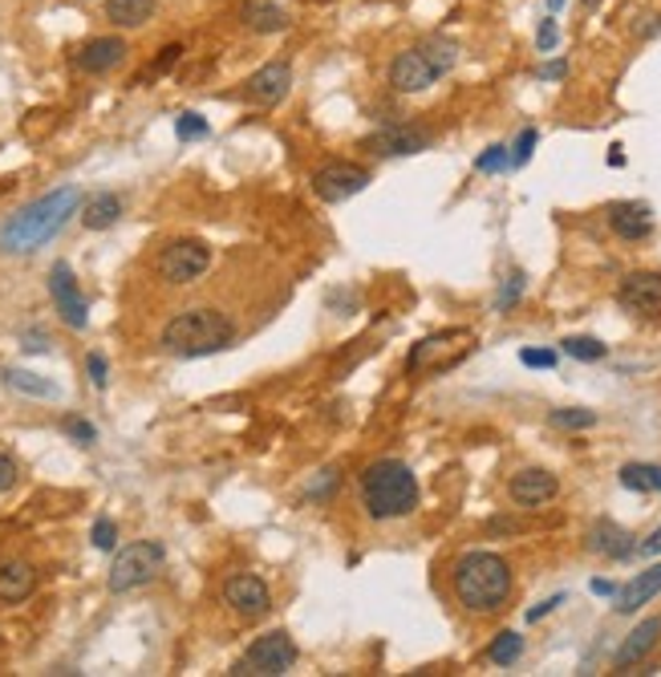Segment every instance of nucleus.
<instances>
[{
  "instance_id": "f257e3e1",
  "label": "nucleus",
  "mask_w": 661,
  "mask_h": 677,
  "mask_svg": "<svg viewBox=\"0 0 661 677\" xmlns=\"http://www.w3.org/2000/svg\"><path fill=\"white\" fill-rule=\"evenodd\" d=\"M450 589H455V601L471 617H495L512 601L516 577H512V564L500 552H467V556L455 560Z\"/></svg>"
},
{
  "instance_id": "f03ea898",
  "label": "nucleus",
  "mask_w": 661,
  "mask_h": 677,
  "mask_svg": "<svg viewBox=\"0 0 661 677\" xmlns=\"http://www.w3.org/2000/svg\"><path fill=\"white\" fill-rule=\"evenodd\" d=\"M77 207H82L77 188H58V191H49V195H41V200L29 203V207H21V211L0 228V252H9V256H29V252H37V247L49 244V240L70 223V216Z\"/></svg>"
},
{
  "instance_id": "7ed1b4c3",
  "label": "nucleus",
  "mask_w": 661,
  "mask_h": 677,
  "mask_svg": "<svg viewBox=\"0 0 661 677\" xmlns=\"http://www.w3.org/2000/svg\"><path fill=\"white\" fill-rule=\"evenodd\" d=\"M358 495L365 516L377 519V523L406 519L418 507V475L402 459H377L361 471Z\"/></svg>"
},
{
  "instance_id": "20e7f679",
  "label": "nucleus",
  "mask_w": 661,
  "mask_h": 677,
  "mask_svg": "<svg viewBox=\"0 0 661 677\" xmlns=\"http://www.w3.org/2000/svg\"><path fill=\"white\" fill-rule=\"evenodd\" d=\"M158 341L171 358H207L236 341V325L219 309H183L179 317L163 325Z\"/></svg>"
},
{
  "instance_id": "39448f33",
  "label": "nucleus",
  "mask_w": 661,
  "mask_h": 677,
  "mask_svg": "<svg viewBox=\"0 0 661 677\" xmlns=\"http://www.w3.org/2000/svg\"><path fill=\"white\" fill-rule=\"evenodd\" d=\"M455 61H459V45L450 41V37H426L422 45H410V49H402L398 58L389 61L386 77L398 94H422L443 73L455 70Z\"/></svg>"
},
{
  "instance_id": "423d86ee",
  "label": "nucleus",
  "mask_w": 661,
  "mask_h": 677,
  "mask_svg": "<svg viewBox=\"0 0 661 677\" xmlns=\"http://www.w3.org/2000/svg\"><path fill=\"white\" fill-rule=\"evenodd\" d=\"M297 665V641L285 633V629H273V633L256 637L240 662L231 665L236 677H280Z\"/></svg>"
},
{
  "instance_id": "0eeeda50",
  "label": "nucleus",
  "mask_w": 661,
  "mask_h": 677,
  "mask_svg": "<svg viewBox=\"0 0 661 677\" xmlns=\"http://www.w3.org/2000/svg\"><path fill=\"white\" fill-rule=\"evenodd\" d=\"M167 564V552L155 540H139V544H127L118 552L115 564H110V592H134L151 584V580L163 572Z\"/></svg>"
},
{
  "instance_id": "6e6552de",
  "label": "nucleus",
  "mask_w": 661,
  "mask_h": 677,
  "mask_svg": "<svg viewBox=\"0 0 661 677\" xmlns=\"http://www.w3.org/2000/svg\"><path fill=\"white\" fill-rule=\"evenodd\" d=\"M471 329H443V333H431V337H422L414 349H410V358H406V370L418 374V370H450V365H459L467 353H471Z\"/></svg>"
},
{
  "instance_id": "1a4fd4ad",
  "label": "nucleus",
  "mask_w": 661,
  "mask_h": 677,
  "mask_svg": "<svg viewBox=\"0 0 661 677\" xmlns=\"http://www.w3.org/2000/svg\"><path fill=\"white\" fill-rule=\"evenodd\" d=\"M158 276L167 285H195L207 268H212V247L203 240H175L158 252Z\"/></svg>"
},
{
  "instance_id": "9d476101",
  "label": "nucleus",
  "mask_w": 661,
  "mask_h": 677,
  "mask_svg": "<svg viewBox=\"0 0 661 677\" xmlns=\"http://www.w3.org/2000/svg\"><path fill=\"white\" fill-rule=\"evenodd\" d=\"M224 605H228L240 620L256 625V620H264L273 613V592H268V584H264L256 572H231V577L224 580Z\"/></svg>"
},
{
  "instance_id": "9b49d317",
  "label": "nucleus",
  "mask_w": 661,
  "mask_h": 677,
  "mask_svg": "<svg viewBox=\"0 0 661 677\" xmlns=\"http://www.w3.org/2000/svg\"><path fill=\"white\" fill-rule=\"evenodd\" d=\"M309 183H313L316 200L346 203V200H353V195H361V191L370 188V171H365V167H358V162L333 159V162H325V167H316Z\"/></svg>"
},
{
  "instance_id": "f8f14e48",
  "label": "nucleus",
  "mask_w": 661,
  "mask_h": 677,
  "mask_svg": "<svg viewBox=\"0 0 661 677\" xmlns=\"http://www.w3.org/2000/svg\"><path fill=\"white\" fill-rule=\"evenodd\" d=\"M49 297H53L61 321H65L70 329H86L89 304H86V297H82V289H77V276H73V268L65 259H58V264L49 268Z\"/></svg>"
},
{
  "instance_id": "ddd939ff",
  "label": "nucleus",
  "mask_w": 661,
  "mask_h": 677,
  "mask_svg": "<svg viewBox=\"0 0 661 677\" xmlns=\"http://www.w3.org/2000/svg\"><path fill=\"white\" fill-rule=\"evenodd\" d=\"M617 304L641 321L661 317V273H629L617 285Z\"/></svg>"
},
{
  "instance_id": "4468645a",
  "label": "nucleus",
  "mask_w": 661,
  "mask_h": 677,
  "mask_svg": "<svg viewBox=\"0 0 661 677\" xmlns=\"http://www.w3.org/2000/svg\"><path fill=\"white\" fill-rule=\"evenodd\" d=\"M507 495H512L516 507L536 511V507L552 504L561 495V479L552 475V471H544V467H524V471H516V475L507 479Z\"/></svg>"
},
{
  "instance_id": "2eb2a0df",
  "label": "nucleus",
  "mask_w": 661,
  "mask_h": 677,
  "mask_svg": "<svg viewBox=\"0 0 661 677\" xmlns=\"http://www.w3.org/2000/svg\"><path fill=\"white\" fill-rule=\"evenodd\" d=\"M434 143L431 130L422 126H382L377 134L365 138V150L370 155H382V159H406V155H418V150H426Z\"/></svg>"
},
{
  "instance_id": "dca6fc26",
  "label": "nucleus",
  "mask_w": 661,
  "mask_h": 677,
  "mask_svg": "<svg viewBox=\"0 0 661 677\" xmlns=\"http://www.w3.org/2000/svg\"><path fill=\"white\" fill-rule=\"evenodd\" d=\"M288 89H292V65L288 61H268V65H260L252 77L244 82V98L252 106H280L288 98Z\"/></svg>"
},
{
  "instance_id": "f3484780",
  "label": "nucleus",
  "mask_w": 661,
  "mask_h": 677,
  "mask_svg": "<svg viewBox=\"0 0 661 677\" xmlns=\"http://www.w3.org/2000/svg\"><path fill=\"white\" fill-rule=\"evenodd\" d=\"M585 548L592 556H604V560H629L633 552H637V540L621 523H613V519H597L589 528V535H585Z\"/></svg>"
},
{
  "instance_id": "a211bd4d",
  "label": "nucleus",
  "mask_w": 661,
  "mask_h": 677,
  "mask_svg": "<svg viewBox=\"0 0 661 677\" xmlns=\"http://www.w3.org/2000/svg\"><path fill=\"white\" fill-rule=\"evenodd\" d=\"M127 53L130 49L122 37H94V41H86L73 53V65L82 73H110L127 61Z\"/></svg>"
},
{
  "instance_id": "6ab92c4d",
  "label": "nucleus",
  "mask_w": 661,
  "mask_h": 677,
  "mask_svg": "<svg viewBox=\"0 0 661 677\" xmlns=\"http://www.w3.org/2000/svg\"><path fill=\"white\" fill-rule=\"evenodd\" d=\"M609 228L617 231L621 240H629V244L649 240V235H653V207L637 200L613 203V207H609Z\"/></svg>"
},
{
  "instance_id": "aec40b11",
  "label": "nucleus",
  "mask_w": 661,
  "mask_h": 677,
  "mask_svg": "<svg viewBox=\"0 0 661 677\" xmlns=\"http://www.w3.org/2000/svg\"><path fill=\"white\" fill-rule=\"evenodd\" d=\"M658 641H661V617H649V620H641L637 629H633L625 641H621V649H617V657H613V665H617V674H629L633 665H641L658 649Z\"/></svg>"
},
{
  "instance_id": "412c9836",
  "label": "nucleus",
  "mask_w": 661,
  "mask_h": 677,
  "mask_svg": "<svg viewBox=\"0 0 661 677\" xmlns=\"http://www.w3.org/2000/svg\"><path fill=\"white\" fill-rule=\"evenodd\" d=\"M653 596H661V564H653V568H646V572H637L625 589L613 592V613L629 617V613H637L641 605H649Z\"/></svg>"
},
{
  "instance_id": "4be33fe9",
  "label": "nucleus",
  "mask_w": 661,
  "mask_h": 677,
  "mask_svg": "<svg viewBox=\"0 0 661 677\" xmlns=\"http://www.w3.org/2000/svg\"><path fill=\"white\" fill-rule=\"evenodd\" d=\"M37 589V568L29 560H0V605H21Z\"/></svg>"
},
{
  "instance_id": "5701e85b",
  "label": "nucleus",
  "mask_w": 661,
  "mask_h": 677,
  "mask_svg": "<svg viewBox=\"0 0 661 677\" xmlns=\"http://www.w3.org/2000/svg\"><path fill=\"white\" fill-rule=\"evenodd\" d=\"M240 16L252 33H280L288 29V13L276 4V0H244L240 4Z\"/></svg>"
},
{
  "instance_id": "b1692460",
  "label": "nucleus",
  "mask_w": 661,
  "mask_h": 677,
  "mask_svg": "<svg viewBox=\"0 0 661 677\" xmlns=\"http://www.w3.org/2000/svg\"><path fill=\"white\" fill-rule=\"evenodd\" d=\"M155 9L158 0H106V21L118 29H143Z\"/></svg>"
},
{
  "instance_id": "393cba45",
  "label": "nucleus",
  "mask_w": 661,
  "mask_h": 677,
  "mask_svg": "<svg viewBox=\"0 0 661 677\" xmlns=\"http://www.w3.org/2000/svg\"><path fill=\"white\" fill-rule=\"evenodd\" d=\"M118 219H122V200H118V195H94V200L82 207V223H86L89 231L115 228Z\"/></svg>"
},
{
  "instance_id": "a878e982",
  "label": "nucleus",
  "mask_w": 661,
  "mask_h": 677,
  "mask_svg": "<svg viewBox=\"0 0 661 677\" xmlns=\"http://www.w3.org/2000/svg\"><path fill=\"white\" fill-rule=\"evenodd\" d=\"M621 487L661 491V467H653V462H625L621 467Z\"/></svg>"
},
{
  "instance_id": "bb28decb",
  "label": "nucleus",
  "mask_w": 661,
  "mask_h": 677,
  "mask_svg": "<svg viewBox=\"0 0 661 677\" xmlns=\"http://www.w3.org/2000/svg\"><path fill=\"white\" fill-rule=\"evenodd\" d=\"M519 653H524V637L512 633V629H504V633L488 645V662L491 665H516Z\"/></svg>"
},
{
  "instance_id": "cd10ccee",
  "label": "nucleus",
  "mask_w": 661,
  "mask_h": 677,
  "mask_svg": "<svg viewBox=\"0 0 661 677\" xmlns=\"http://www.w3.org/2000/svg\"><path fill=\"white\" fill-rule=\"evenodd\" d=\"M4 382L13 389H21V394H33V398H53L58 394L53 382H45V377L29 374V370H4Z\"/></svg>"
},
{
  "instance_id": "c85d7f7f",
  "label": "nucleus",
  "mask_w": 661,
  "mask_h": 677,
  "mask_svg": "<svg viewBox=\"0 0 661 677\" xmlns=\"http://www.w3.org/2000/svg\"><path fill=\"white\" fill-rule=\"evenodd\" d=\"M548 422L556 426V431H589L597 426V410H585V406H568V410H552Z\"/></svg>"
},
{
  "instance_id": "c756f323",
  "label": "nucleus",
  "mask_w": 661,
  "mask_h": 677,
  "mask_svg": "<svg viewBox=\"0 0 661 677\" xmlns=\"http://www.w3.org/2000/svg\"><path fill=\"white\" fill-rule=\"evenodd\" d=\"M561 346H564V353L576 361H601L604 353H609V346L597 341V337H564Z\"/></svg>"
},
{
  "instance_id": "7c9ffc66",
  "label": "nucleus",
  "mask_w": 661,
  "mask_h": 677,
  "mask_svg": "<svg viewBox=\"0 0 661 677\" xmlns=\"http://www.w3.org/2000/svg\"><path fill=\"white\" fill-rule=\"evenodd\" d=\"M507 167H512V150H507V146H500V143L488 146V150L474 159V171H483V174L507 171Z\"/></svg>"
},
{
  "instance_id": "2f4dec72",
  "label": "nucleus",
  "mask_w": 661,
  "mask_h": 677,
  "mask_svg": "<svg viewBox=\"0 0 661 677\" xmlns=\"http://www.w3.org/2000/svg\"><path fill=\"white\" fill-rule=\"evenodd\" d=\"M524 289H528V276L524 273H512L504 280V289H500V297H495V309L500 313H507V309H516V301L524 297Z\"/></svg>"
},
{
  "instance_id": "473e14b6",
  "label": "nucleus",
  "mask_w": 661,
  "mask_h": 677,
  "mask_svg": "<svg viewBox=\"0 0 661 677\" xmlns=\"http://www.w3.org/2000/svg\"><path fill=\"white\" fill-rule=\"evenodd\" d=\"M175 134H179L183 143H191V138H203V134H207V122H203V114L188 110V114L175 118Z\"/></svg>"
},
{
  "instance_id": "72a5a7b5",
  "label": "nucleus",
  "mask_w": 661,
  "mask_h": 677,
  "mask_svg": "<svg viewBox=\"0 0 661 677\" xmlns=\"http://www.w3.org/2000/svg\"><path fill=\"white\" fill-rule=\"evenodd\" d=\"M536 143H540V134H536V130L528 126V130H524V134H519V138H516V146H507V150H512V167H524V162L532 159Z\"/></svg>"
},
{
  "instance_id": "f704fd0d",
  "label": "nucleus",
  "mask_w": 661,
  "mask_h": 677,
  "mask_svg": "<svg viewBox=\"0 0 661 677\" xmlns=\"http://www.w3.org/2000/svg\"><path fill=\"white\" fill-rule=\"evenodd\" d=\"M519 361L528 370H552L556 365V349H519Z\"/></svg>"
},
{
  "instance_id": "c9c22d12",
  "label": "nucleus",
  "mask_w": 661,
  "mask_h": 677,
  "mask_svg": "<svg viewBox=\"0 0 661 677\" xmlns=\"http://www.w3.org/2000/svg\"><path fill=\"white\" fill-rule=\"evenodd\" d=\"M118 544V528H115V519H98L94 523V548L101 552H110Z\"/></svg>"
},
{
  "instance_id": "e433bc0d",
  "label": "nucleus",
  "mask_w": 661,
  "mask_h": 677,
  "mask_svg": "<svg viewBox=\"0 0 661 677\" xmlns=\"http://www.w3.org/2000/svg\"><path fill=\"white\" fill-rule=\"evenodd\" d=\"M556 41H561V29H556V21L548 16V21H540V33H536V45H540V53H552V49H556Z\"/></svg>"
},
{
  "instance_id": "4c0bfd02",
  "label": "nucleus",
  "mask_w": 661,
  "mask_h": 677,
  "mask_svg": "<svg viewBox=\"0 0 661 677\" xmlns=\"http://www.w3.org/2000/svg\"><path fill=\"white\" fill-rule=\"evenodd\" d=\"M89 382H94V386L98 389H106V382H110V365H106V358H101V353H89Z\"/></svg>"
},
{
  "instance_id": "58836bf2",
  "label": "nucleus",
  "mask_w": 661,
  "mask_h": 677,
  "mask_svg": "<svg viewBox=\"0 0 661 677\" xmlns=\"http://www.w3.org/2000/svg\"><path fill=\"white\" fill-rule=\"evenodd\" d=\"M65 434H70V438H77V443H94V438H98V431H94V426H89V422H82V419H65Z\"/></svg>"
},
{
  "instance_id": "ea45409f",
  "label": "nucleus",
  "mask_w": 661,
  "mask_h": 677,
  "mask_svg": "<svg viewBox=\"0 0 661 677\" xmlns=\"http://www.w3.org/2000/svg\"><path fill=\"white\" fill-rule=\"evenodd\" d=\"M16 479H21V471H16V462L9 459V455H0V495H4V491H13V487H16Z\"/></svg>"
},
{
  "instance_id": "a19ab883",
  "label": "nucleus",
  "mask_w": 661,
  "mask_h": 677,
  "mask_svg": "<svg viewBox=\"0 0 661 677\" xmlns=\"http://www.w3.org/2000/svg\"><path fill=\"white\" fill-rule=\"evenodd\" d=\"M179 53H183V45H167V49H163V58L155 61V73H163L167 65H175V61H179Z\"/></svg>"
},
{
  "instance_id": "79ce46f5",
  "label": "nucleus",
  "mask_w": 661,
  "mask_h": 677,
  "mask_svg": "<svg viewBox=\"0 0 661 677\" xmlns=\"http://www.w3.org/2000/svg\"><path fill=\"white\" fill-rule=\"evenodd\" d=\"M568 73V65L564 61H548V65H540V73L536 77H544V82H556V77H564Z\"/></svg>"
},
{
  "instance_id": "37998d69",
  "label": "nucleus",
  "mask_w": 661,
  "mask_h": 677,
  "mask_svg": "<svg viewBox=\"0 0 661 677\" xmlns=\"http://www.w3.org/2000/svg\"><path fill=\"white\" fill-rule=\"evenodd\" d=\"M637 552H641V556H661V528L649 535V540H641V544H637Z\"/></svg>"
},
{
  "instance_id": "c03bdc74",
  "label": "nucleus",
  "mask_w": 661,
  "mask_h": 677,
  "mask_svg": "<svg viewBox=\"0 0 661 677\" xmlns=\"http://www.w3.org/2000/svg\"><path fill=\"white\" fill-rule=\"evenodd\" d=\"M556 605H564V596H552V601H544V605H536V608H528V620H540V617H548L552 608Z\"/></svg>"
},
{
  "instance_id": "a18cd8bd",
  "label": "nucleus",
  "mask_w": 661,
  "mask_h": 677,
  "mask_svg": "<svg viewBox=\"0 0 661 677\" xmlns=\"http://www.w3.org/2000/svg\"><path fill=\"white\" fill-rule=\"evenodd\" d=\"M592 592H597V596H613V584H609V580H592Z\"/></svg>"
},
{
  "instance_id": "49530a36",
  "label": "nucleus",
  "mask_w": 661,
  "mask_h": 677,
  "mask_svg": "<svg viewBox=\"0 0 661 677\" xmlns=\"http://www.w3.org/2000/svg\"><path fill=\"white\" fill-rule=\"evenodd\" d=\"M609 162H613V167H625V155H621V146H613V155H609Z\"/></svg>"
}]
</instances>
